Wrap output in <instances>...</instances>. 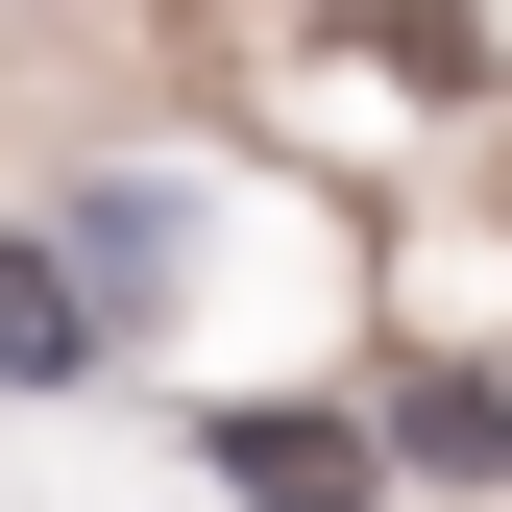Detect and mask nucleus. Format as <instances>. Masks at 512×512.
<instances>
[{"instance_id":"f257e3e1","label":"nucleus","mask_w":512,"mask_h":512,"mask_svg":"<svg viewBox=\"0 0 512 512\" xmlns=\"http://www.w3.org/2000/svg\"><path fill=\"white\" fill-rule=\"evenodd\" d=\"M220 488L244 512H366V439L342 415H220Z\"/></svg>"},{"instance_id":"f03ea898","label":"nucleus","mask_w":512,"mask_h":512,"mask_svg":"<svg viewBox=\"0 0 512 512\" xmlns=\"http://www.w3.org/2000/svg\"><path fill=\"white\" fill-rule=\"evenodd\" d=\"M98 317H74V244H0V391H74Z\"/></svg>"}]
</instances>
